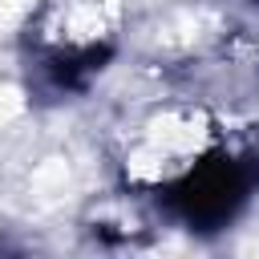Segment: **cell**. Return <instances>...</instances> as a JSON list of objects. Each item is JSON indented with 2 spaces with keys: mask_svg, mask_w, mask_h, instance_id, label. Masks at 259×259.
<instances>
[{
  "mask_svg": "<svg viewBox=\"0 0 259 259\" xmlns=\"http://www.w3.org/2000/svg\"><path fill=\"white\" fill-rule=\"evenodd\" d=\"M251 182H255V174H251V166L243 158L210 154V158L186 166L178 178H170L158 198L190 231H219V227H227L235 219V210L243 206Z\"/></svg>",
  "mask_w": 259,
  "mask_h": 259,
  "instance_id": "cell-1",
  "label": "cell"
}]
</instances>
